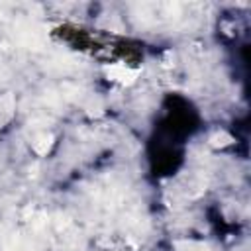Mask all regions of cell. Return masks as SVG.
Segmentation results:
<instances>
[{"instance_id":"3957f363","label":"cell","mask_w":251,"mask_h":251,"mask_svg":"<svg viewBox=\"0 0 251 251\" xmlns=\"http://www.w3.org/2000/svg\"><path fill=\"white\" fill-rule=\"evenodd\" d=\"M233 141V137L229 135V133H226V131H216L212 137H210V145L212 147H226V145H229Z\"/></svg>"},{"instance_id":"6da1fadb","label":"cell","mask_w":251,"mask_h":251,"mask_svg":"<svg viewBox=\"0 0 251 251\" xmlns=\"http://www.w3.org/2000/svg\"><path fill=\"white\" fill-rule=\"evenodd\" d=\"M108 76H110L112 80L122 82V84H129V82L135 80L137 71H131V69H127V67H124V65H114V67H108Z\"/></svg>"},{"instance_id":"7a4b0ae2","label":"cell","mask_w":251,"mask_h":251,"mask_svg":"<svg viewBox=\"0 0 251 251\" xmlns=\"http://www.w3.org/2000/svg\"><path fill=\"white\" fill-rule=\"evenodd\" d=\"M51 143H53V135L43 133V135H39V137L33 141V151L39 153V155H45V153L51 149Z\"/></svg>"},{"instance_id":"277c9868","label":"cell","mask_w":251,"mask_h":251,"mask_svg":"<svg viewBox=\"0 0 251 251\" xmlns=\"http://www.w3.org/2000/svg\"><path fill=\"white\" fill-rule=\"evenodd\" d=\"M175 247L176 251H208V247L200 241H178Z\"/></svg>"}]
</instances>
